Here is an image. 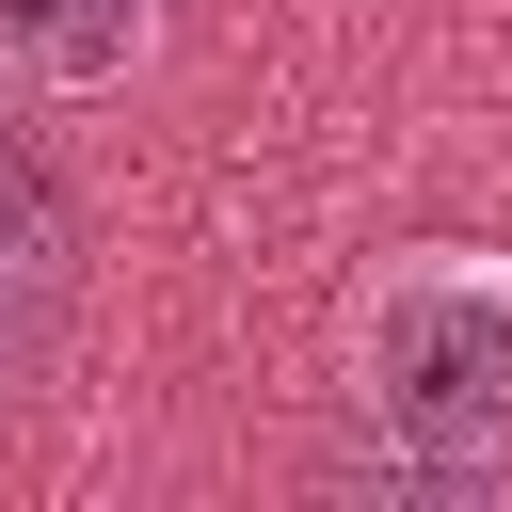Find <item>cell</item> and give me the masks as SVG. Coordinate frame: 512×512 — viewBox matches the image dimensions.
Here are the masks:
<instances>
[{
    "label": "cell",
    "mask_w": 512,
    "mask_h": 512,
    "mask_svg": "<svg viewBox=\"0 0 512 512\" xmlns=\"http://www.w3.org/2000/svg\"><path fill=\"white\" fill-rule=\"evenodd\" d=\"M368 416H384L400 480L480 496V464L512 448V288L496 272H400L384 336H368Z\"/></svg>",
    "instance_id": "cell-1"
},
{
    "label": "cell",
    "mask_w": 512,
    "mask_h": 512,
    "mask_svg": "<svg viewBox=\"0 0 512 512\" xmlns=\"http://www.w3.org/2000/svg\"><path fill=\"white\" fill-rule=\"evenodd\" d=\"M64 304H80V208H64V176L32 160V128L0 112V400L48 368Z\"/></svg>",
    "instance_id": "cell-2"
},
{
    "label": "cell",
    "mask_w": 512,
    "mask_h": 512,
    "mask_svg": "<svg viewBox=\"0 0 512 512\" xmlns=\"http://www.w3.org/2000/svg\"><path fill=\"white\" fill-rule=\"evenodd\" d=\"M0 32H16L48 80H96V64H128V0H0Z\"/></svg>",
    "instance_id": "cell-3"
}]
</instances>
